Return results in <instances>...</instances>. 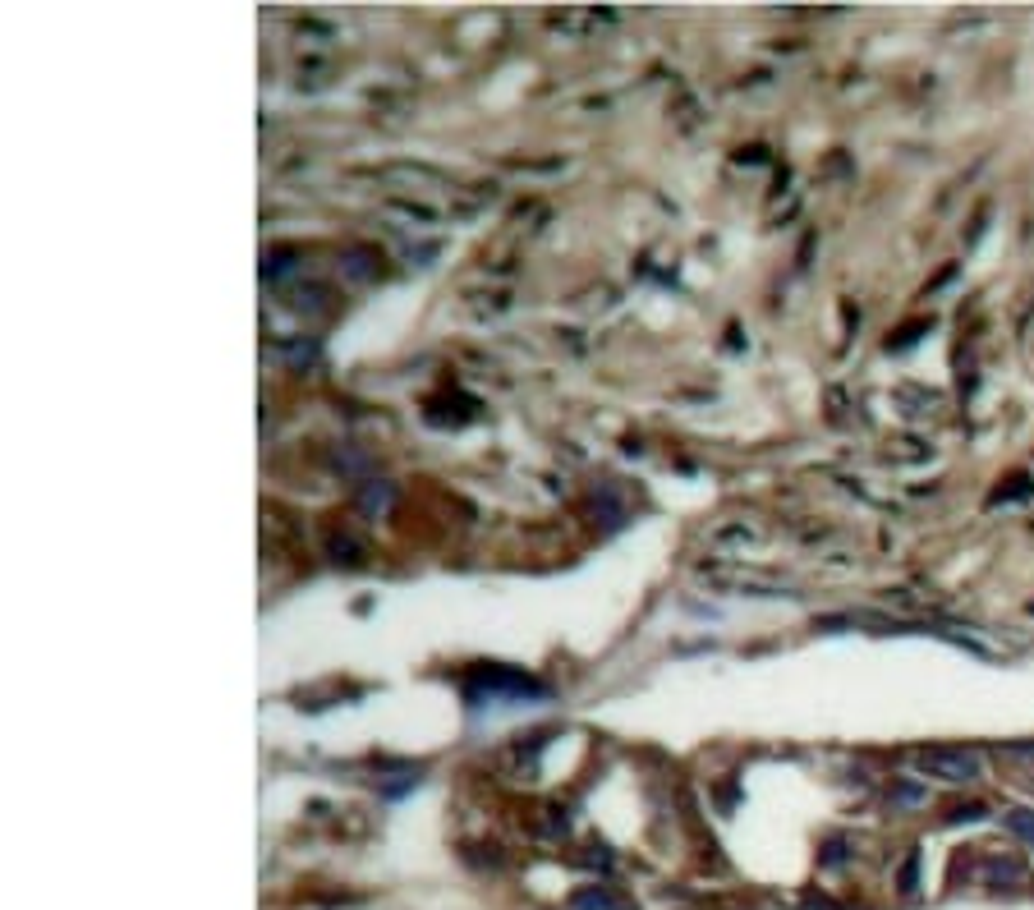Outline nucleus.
Listing matches in <instances>:
<instances>
[{
  "instance_id": "nucleus-2",
  "label": "nucleus",
  "mask_w": 1034,
  "mask_h": 910,
  "mask_svg": "<svg viewBox=\"0 0 1034 910\" xmlns=\"http://www.w3.org/2000/svg\"><path fill=\"white\" fill-rule=\"evenodd\" d=\"M1007 828L1034 846V809H1007Z\"/></svg>"
},
{
  "instance_id": "nucleus-1",
  "label": "nucleus",
  "mask_w": 1034,
  "mask_h": 910,
  "mask_svg": "<svg viewBox=\"0 0 1034 910\" xmlns=\"http://www.w3.org/2000/svg\"><path fill=\"white\" fill-rule=\"evenodd\" d=\"M920 768L929 777H943V782H975L979 777V754L975 750H920Z\"/></svg>"
}]
</instances>
